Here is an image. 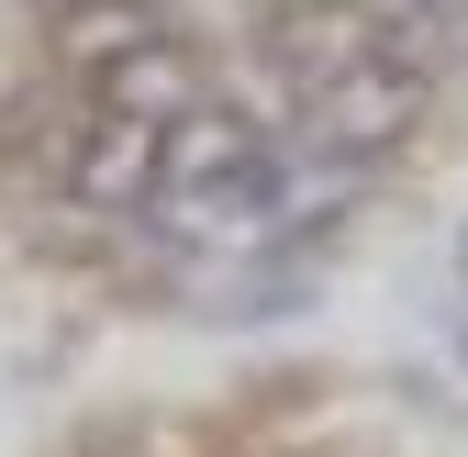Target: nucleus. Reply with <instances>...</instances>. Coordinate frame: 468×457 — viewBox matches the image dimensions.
<instances>
[{
    "instance_id": "nucleus-1",
    "label": "nucleus",
    "mask_w": 468,
    "mask_h": 457,
    "mask_svg": "<svg viewBox=\"0 0 468 457\" xmlns=\"http://www.w3.org/2000/svg\"><path fill=\"white\" fill-rule=\"evenodd\" d=\"M424 90H435L424 56L368 45L357 68H335L324 90H302V145H313V156H335V167H368V156H390L401 134L424 123Z\"/></svg>"
},
{
    "instance_id": "nucleus-2",
    "label": "nucleus",
    "mask_w": 468,
    "mask_h": 457,
    "mask_svg": "<svg viewBox=\"0 0 468 457\" xmlns=\"http://www.w3.org/2000/svg\"><path fill=\"white\" fill-rule=\"evenodd\" d=\"M167 190H179L190 212H212V223H268L290 201L268 134L246 123V112H223V101H201V112L167 123Z\"/></svg>"
},
{
    "instance_id": "nucleus-3",
    "label": "nucleus",
    "mask_w": 468,
    "mask_h": 457,
    "mask_svg": "<svg viewBox=\"0 0 468 457\" xmlns=\"http://www.w3.org/2000/svg\"><path fill=\"white\" fill-rule=\"evenodd\" d=\"M68 190L90 212H134L145 190H167V123H134V112H101L90 145L68 156Z\"/></svg>"
},
{
    "instance_id": "nucleus-4",
    "label": "nucleus",
    "mask_w": 468,
    "mask_h": 457,
    "mask_svg": "<svg viewBox=\"0 0 468 457\" xmlns=\"http://www.w3.org/2000/svg\"><path fill=\"white\" fill-rule=\"evenodd\" d=\"M101 112H134V123H179V112H201V56L190 34H145L134 56H112V68L90 79Z\"/></svg>"
},
{
    "instance_id": "nucleus-5",
    "label": "nucleus",
    "mask_w": 468,
    "mask_h": 457,
    "mask_svg": "<svg viewBox=\"0 0 468 457\" xmlns=\"http://www.w3.org/2000/svg\"><path fill=\"white\" fill-rule=\"evenodd\" d=\"M268 56H279V68L302 79V90H324L335 68H357V56H368V12H357V0H313V12H279V23H268Z\"/></svg>"
},
{
    "instance_id": "nucleus-6",
    "label": "nucleus",
    "mask_w": 468,
    "mask_h": 457,
    "mask_svg": "<svg viewBox=\"0 0 468 457\" xmlns=\"http://www.w3.org/2000/svg\"><path fill=\"white\" fill-rule=\"evenodd\" d=\"M45 34H56V56H68L79 79H101L112 56H134L145 34H167V12L156 0H68V12H45Z\"/></svg>"
},
{
    "instance_id": "nucleus-7",
    "label": "nucleus",
    "mask_w": 468,
    "mask_h": 457,
    "mask_svg": "<svg viewBox=\"0 0 468 457\" xmlns=\"http://www.w3.org/2000/svg\"><path fill=\"white\" fill-rule=\"evenodd\" d=\"M379 12L401 23V56H424V68H435L446 34H468V0H379Z\"/></svg>"
},
{
    "instance_id": "nucleus-8",
    "label": "nucleus",
    "mask_w": 468,
    "mask_h": 457,
    "mask_svg": "<svg viewBox=\"0 0 468 457\" xmlns=\"http://www.w3.org/2000/svg\"><path fill=\"white\" fill-rule=\"evenodd\" d=\"M457 279H468V223H457Z\"/></svg>"
},
{
    "instance_id": "nucleus-9",
    "label": "nucleus",
    "mask_w": 468,
    "mask_h": 457,
    "mask_svg": "<svg viewBox=\"0 0 468 457\" xmlns=\"http://www.w3.org/2000/svg\"><path fill=\"white\" fill-rule=\"evenodd\" d=\"M457 368H468V324H457Z\"/></svg>"
}]
</instances>
